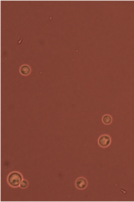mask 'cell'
Returning a JSON list of instances; mask_svg holds the SVG:
<instances>
[{
	"instance_id": "6",
	"label": "cell",
	"mask_w": 134,
	"mask_h": 202,
	"mask_svg": "<svg viewBox=\"0 0 134 202\" xmlns=\"http://www.w3.org/2000/svg\"><path fill=\"white\" fill-rule=\"evenodd\" d=\"M28 185V181L25 180H22L20 182V187L22 188H26Z\"/></svg>"
},
{
	"instance_id": "2",
	"label": "cell",
	"mask_w": 134,
	"mask_h": 202,
	"mask_svg": "<svg viewBox=\"0 0 134 202\" xmlns=\"http://www.w3.org/2000/svg\"><path fill=\"white\" fill-rule=\"evenodd\" d=\"M111 143L110 137L107 135H103L101 136L98 140L99 145L103 148L108 147Z\"/></svg>"
},
{
	"instance_id": "4",
	"label": "cell",
	"mask_w": 134,
	"mask_h": 202,
	"mask_svg": "<svg viewBox=\"0 0 134 202\" xmlns=\"http://www.w3.org/2000/svg\"><path fill=\"white\" fill-rule=\"evenodd\" d=\"M30 68L27 65H23L20 68L21 73L24 75H26L30 73Z\"/></svg>"
},
{
	"instance_id": "3",
	"label": "cell",
	"mask_w": 134,
	"mask_h": 202,
	"mask_svg": "<svg viewBox=\"0 0 134 202\" xmlns=\"http://www.w3.org/2000/svg\"><path fill=\"white\" fill-rule=\"evenodd\" d=\"M75 184L77 189L79 190H83L87 187L88 182L87 179L85 178L80 177L76 180Z\"/></svg>"
},
{
	"instance_id": "5",
	"label": "cell",
	"mask_w": 134,
	"mask_h": 202,
	"mask_svg": "<svg viewBox=\"0 0 134 202\" xmlns=\"http://www.w3.org/2000/svg\"><path fill=\"white\" fill-rule=\"evenodd\" d=\"M102 121L105 124H109L111 123L112 118L110 115H106L103 117Z\"/></svg>"
},
{
	"instance_id": "1",
	"label": "cell",
	"mask_w": 134,
	"mask_h": 202,
	"mask_svg": "<svg viewBox=\"0 0 134 202\" xmlns=\"http://www.w3.org/2000/svg\"><path fill=\"white\" fill-rule=\"evenodd\" d=\"M23 179V176L20 173L14 171L11 173L9 175L7 178V181L10 186L16 187L19 186Z\"/></svg>"
}]
</instances>
